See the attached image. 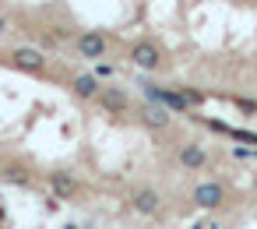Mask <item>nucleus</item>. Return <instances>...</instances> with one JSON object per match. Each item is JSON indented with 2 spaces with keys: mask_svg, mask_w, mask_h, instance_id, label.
Segmentation results:
<instances>
[{
  "mask_svg": "<svg viewBox=\"0 0 257 229\" xmlns=\"http://www.w3.org/2000/svg\"><path fill=\"white\" fill-rule=\"evenodd\" d=\"M8 180H15V183H25V173H22V169H8Z\"/></svg>",
  "mask_w": 257,
  "mask_h": 229,
  "instance_id": "11",
  "label": "nucleus"
},
{
  "mask_svg": "<svg viewBox=\"0 0 257 229\" xmlns=\"http://www.w3.org/2000/svg\"><path fill=\"white\" fill-rule=\"evenodd\" d=\"M0 218H4V208H0Z\"/></svg>",
  "mask_w": 257,
  "mask_h": 229,
  "instance_id": "14",
  "label": "nucleus"
},
{
  "mask_svg": "<svg viewBox=\"0 0 257 229\" xmlns=\"http://www.w3.org/2000/svg\"><path fill=\"white\" fill-rule=\"evenodd\" d=\"M134 64H138V67H145V71L159 67V50H155L152 43H141V46L134 50Z\"/></svg>",
  "mask_w": 257,
  "mask_h": 229,
  "instance_id": "2",
  "label": "nucleus"
},
{
  "mask_svg": "<svg viewBox=\"0 0 257 229\" xmlns=\"http://www.w3.org/2000/svg\"><path fill=\"white\" fill-rule=\"evenodd\" d=\"M15 60H18V67H32V71L43 67V53H39V50H18Z\"/></svg>",
  "mask_w": 257,
  "mask_h": 229,
  "instance_id": "4",
  "label": "nucleus"
},
{
  "mask_svg": "<svg viewBox=\"0 0 257 229\" xmlns=\"http://www.w3.org/2000/svg\"><path fill=\"white\" fill-rule=\"evenodd\" d=\"M53 190L67 197V194H74V180L71 176H53Z\"/></svg>",
  "mask_w": 257,
  "mask_h": 229,
  "instance_id": "9",
  "label": "nucleus"
},
{
  "mask_svg": "<svg viewBox=\"0 0 257 229\" xmlns=\"http://www.w3.org/2000/svg\"><path fill=\"white\" fill-rule=\"evenodd\" d=\"M74 88H78L81 95H95V92H99V85H95V78H88V74H81V78L74 81Z\"/></svg>",
  "mask_w": 257,
  "mask_h": 229,
  "instance_id": "8",
  "label": "nucleus"
},
{
  "mask_svg": "<svg viewBox=\"0 0 257 229\" xmlns=\"http://www.w3.org/2000/svg\"><path fill=\"white\" fill-rule=\"evenodd\" d=\"M134 204H138V211H155V208H159V197H155L152 190H141V194L134 197Z\"/></svg>",
  "mask_w": 257,
  "mask_h": 229,
  "instance_id": "6",
  "label": "nucleus"
},
{
  "mask_svg": "<svg viewBox=\"0 0 257 229\" xmlns=\"http://www.w3.org/2000/svg\"><path fill=\"white\" fill-rule=\"evenodd\" d=\"M106 106H113V109H123V106H127V95H123V92H109V95H106Z\"/></svg>",
  "mask_w": 257,
  "mask_h": 229,
  "instance_id": "10",
  "label": "nucleus"
},
{
  "mask_svg": "<svg viewBox=\"0 0 257 229\" xmlns=\"http://www.w3.org/2000/svg\"><path fill=\"white\" fill-rule=\"evenodd\" d=\"M180 162H183V166H190V169H197V166L204 162V152H201L197 145H183V152H180Z\"/></svg>",
  "mask_w": 257,
  "mask_h": 229,
  "instance_id": "5",
  "label": "nucleus"
},
{
  "mask_svg": "<svg viewBox=\"0 0 257 229\" xmlns=\"http://www.w3.org/2000/svg\"><path fill=\"white\" fill-rule=\"evenodd\" d=\"M145 120H148L152 127H166V120H169V117H166V109H162V106H148V109H145Z\"/></svg>",
  "mask_w": 257,
  "mask_h": 229,
  "instance_id": "7",
  "label": "nucleus"
},
{
  "mask_svg": "<svg viewBox=\"0 0 257 229\" xmlns=\"http://www.w3.org/2000/svg\"><path fill=\"white\" fill-rule=\"evenodd\" d=\"M194 229H215V225H194Z\"/></svg>",
  "mask_w": 257,
  "mask_h": 229,
  "instance_id": "12",
  "label": "nucleus"
},
{
  "mask_svg": "<svg viewBox=\"0 0 257 229\" xmlns=\"http://www.w3.org/2000/svg\"><path fill=\"white\" fill-rule=\"evenodd\" d=\"M78 50H81L85 57H99V53L106 50V43H102V36H81V43H78Z\"/></svg>",
  "mask_w": 257,
  "mask_h": 229,
  "instance_id": "3",
  "label": "nucleus"
},
{
  "mask_svg": "<svg viewBox=\"0 0 257 229\" xmlns=\"http://www.w3.org/2000/svg\"><path fill=\"white\" fill-rule=\"evenodd\" d=\"M194 201L204 204V208H215V204L222 201V187H218V183H201V187L194 190Z\"/></svg>",
  "mask_w": 257,
  "mask_h": 229,
  "instance_id": "1",
  "label": "nucleus"
},
{
  "mask_svg": "<svg viewBox=\"0 0 257 229\" xmlns=\"http://www.w3.org/2000/svg\"><path fill=\"white\" fill-rule=\"evenodd\" d=\"M0 32H4V15H0Z\"/></svg>",
  "mask_w": 257,
  "mask_h": 229,
  "instance_id": "13",
  "label": "nucleus"
}]
</instances>
